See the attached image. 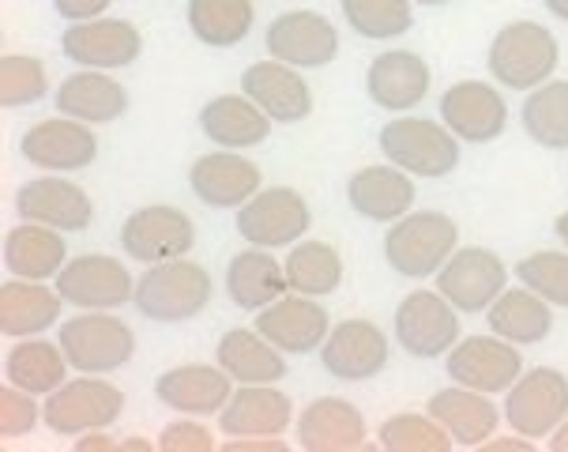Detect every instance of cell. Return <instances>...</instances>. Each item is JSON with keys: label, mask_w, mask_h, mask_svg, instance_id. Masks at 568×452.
I'll list each match as a JSON object with an SVG mask.
<instances>
[{"label": "cell", "mask_w": 568, "mask_h": 452, "mask_svg": "<svg viewBox=\"0 0 568 452\" xmlns=\"http://www.w3.org/2000/svg\"><path fill=\"white\" fill-rule=\"evenodd\" d=\"M486 64L500 88L535 91L546 80H554L557 64H561V46L550 27L535 23V19H516L494 34Z\"/></svg>", "instance_id": "cell-1"}, {"label": "cell", "mask_w": 568, "mask_h": 452, "mask_svg": "<svg viewBox=\"0 0 568 452\" xmlns=\"http://www.w3.org/2000/svg\"><path fill=\"white\" fill-rule=\"evenodd\" d=\"M211 302V275L204 264L196 261H162V264H148V272L136 279V294H132V305L148 317V321L159 324H181L192 321L207 310Z\"/></svg>", "instance_id": "cell-2"}, {"label": "cell", "mask_w": 568, "mask_h": 452, "mask_svg": "<svg viewBox=\"0 0 568 452\" xmlns=\"http://www.w3.org/2000/svg\"><path fill=\"white\" fill-rule=\"evenodd\" d=\"M459 249V227L445 211H407L384 234V261L403 279L437 275Z\"/></svg>", "instance_id": "cell-3"}, {"label": "cell", "mask_w": 568, "mask_h": 452, "mask_svg": "<svg viewBox=\"0 0 568 452\" xmlns=\"http://www.w3.org/2000/svg\"><path fill=\"white\" fill-rule=\"evenodd\" d=\"M381 151L410 178H448L459 167V137L445 121L396 118L381 129Z\"/></svg>", "instance_id": "cell-4"}, {"label": "cell", "mask_w": 568, "mask_h": 452, "mask_svg": "<svg viewBox=\"0 0 568 452\" xmlns=\"http://www.w3.org/2000/svg\"><path fill=\"white\" fill-rule=\"evenodd\" d=\"M57 343L75 373H113L136 354V332L121 317H110V310H83L80 317H69L57 332Z\"/></svg>", "instance_id": "cell-5"}, {"label": "cell", "mask_w": 568, "mask_h": 452, "mask_svg": "<svg viewBox=\"0 0 568 452\" xmlns=\"http://www.w3.org/2000/svg\"><path fill=\"white\" fill-rule=\"evenodd\" d=\"M124 411V392L118 384L102 381V373L64 381L50 392L42 408V422L61 438H80L87 430H110Z\"/></svg>", "instance_id": "cell-6"}, {"label": "cell", "mask_w": 568, "mask_h": 452, "mask_svg": "<svg viewBox=\"0 0 568 452\" xmlns=\"http://www.w3.org/2000/svg\"><path fill=\"white\" fill-rule=\"evenodd\" d=\"M310 227H313L310 200L286 185L260 189L253 200H245V204L237 208V234L256 249L297 245Z\"/></svg>", "instance_id": "cell-7"}, {"label": "cell", "mask_w": 568, "mask_h": 452, "mask_svg": "<svg viewBox=\"0 0 568 452\" xmlns=\"http://www.w3.org/2000/svg\"><path fill=\"white\" fill-rule=\"evenodd\" d=\"M568 419V378L554 365L519 373L505 396V422L524 438H550Z\"/></svg>", "instance_id": "cell-8"}, {"label": "cell", "mask_w": 568, "mask_h": 452, "mask_svg": "<svg viewBox=\"0 0 568 452\" xmlns=\"http://www.w3.org/2000/svg\"><path fill=\"white\" fill-rule=\"evenodd\" d=\"M392 324L410 359H440L459 343V310L440 291H410L396 305Z\"/></svg>", "instance_id": "cell-9"}, {"label": "cell", "mask_w": 568, "mask_h": 452, "mask_svg": "<svg viewBox=\"0 0 568 452\" xmlns=\"http://www.w3.org/2000/svg\"><path fill=\"white\" fill-rule=\"evenodd\" d=\"M196 245V223L173 204L136 208L121 223V249L140 264H162L189 257Z\"/></svg>", "instance_id": "cell-10"}, {"label": "cell", "mask_w": 568, "mask_h": 452, "mask_svg": "<svg viewBox=\"0 0 568 452\" xmlns=\"http://www.w3.org/2000/svg\"><path fill=\"white\" fill-rule=\"evenodd\" d=\"M445 370L448 378L464 389L486 392V396H497V392H508L524 373V354H519L516 343L500 340V335H467L456 348L445 354Z\"/></svg>", "instance_id": "cell-11"}, {"label": "cell", "mask_w": 568, "mask_h": 452, "mask_svg": "<svg viewBox=\"0 0 568 452\" xmlns=\"http://www.w3.org/2000/svg\"><path fill=\"white\" fill-rule=\"evenodd\" d=\"M53 287L75 310H121L136 294V279L124 268V261L105 253L69 257Z\"/></svg>", "instance_id": "cell-12"}, {"label": "cell", "mask_w": 568, "mask_h": 452, "mask_svg": "<svg viewBox=\"0 0 568 452\" xmlns=\"http://www.w3.org/2000/svg\"><path fill=\"white\" fill-rule=\"evenodd\" d=\"M508 287V268L483 245H464L448 257L437 272V291L456 305L459 313H486Z\"/></svg>", "instance_id": "cell-13"}, {"label": "cell", "mask_w": 568, "mask_h": 452, "mask_svg": "<svg viewBox=\"0 0 568 452\" xmlns=\"http://www.w3.org/2000/svg\"><path fill=\"white\" fill-rule=\"evenodd\" d=\"M264 46L267 57L294 64V69H324L339 57V31L327 16L294 8V12H283L267 23Z\"/></svg>", "instance_id": "cell-14"}, {"label": "cell", "mask_w": 568, "mask_h": 452, "mask_svg": "<svg viewBox=\"0 0 568 452\" xmlns=\"http://www.w3.org/2000/svg\"><path fill=\"white\" fill-rule=\"evenodd\" d=\"M19 155L42 174H75L99 159V137L91 132V124L61 113V118L31 124L19 137Z\"/></svg>", "instance_id": "cell-15"}, {"label": "cell", "mask_w": 568, "mask_h": 452, "mask_svg": "<svg viewBox=\"0 0 568 452\" xmlns=\"http://www.w3.org/2000/svg\"><path fill=\"white\" fill-rule=\"evenodd\" d=\"M61 53L80 69H129L143 53V34L132 19H83V23H69L61 34Z\"/></svg>", "instance_id": "cell-16"}, {"label": "cell", "mask_w": 568, "mask_h": 452, "mask_svg": "<svg viewBox=\"0 0 568 452\" xmlns=\"http://www.w3.org/2000/svg\"><path fill=\"white\" fill-rule=\"evenodd\" d=\"M16 215L23 219V223H42V227L64 230V234H80V230L91 227L94 204H91V197H87V189L72 185L69 178L42 174V178L27 181V185H19Z\"/></svg>", "instance_id": "cell-17"}, {"label": "cell", "mask_w": 568, "mask_h": 452, "mask_svg": "<svg viewBox=\"0 0 568 452\" xmlns=\"http://www.w3.org/2000/svg\"><path fill=\"white\" fill-rule=\"evenodd\" d=\"M388 335L365 317L335 324L321 343V365L335 381H369L388 365Z\"/></svg>", "instance_id": "cell-18"}, {"label": "cell", "mask_w": 568, "mask_h": 452, "mask_svg": "<svg viewBox=\"0 0 568 452\" xmlns=\"http://www.w3.org/2000/svg\"><path fill=\"white\" fill-rule=\"evenodd\" d=\"M440 121L459 137V143H489L505 132L508 102L494 83L464 80L440 94Z\"/></svg>", "instance_id": "cell-19"}, {"label": "cell", "mask_w": 568, "mask_h": 452, "mask_svg": "<svg viewBox=\"0 0 568 452\" xmlns=\"http://www.w3.org/2000/svg\"><path fill=\"white\" fill-rule=\"evenodd\" d=\"M256 332L267 335L283 354H310V351H321V343L327 340L332 317H327V310L316 298L286 291L278 302L260 310Z\"/></svg>", "instance_id": "cell-20"}, {"label": "cell", "mask_w": 568, "mask_h": 452, "mask_svg": "<svg viewBox=\"0 0 568 452\" xmlns=\"http://www.w3.org/2000/svg\"><path fill=\"white\" fill-rule=\"evenodd\" d=\"M242 94H248L260 110L278 124H297L313 113V88L294 64H283L275 57L248 64L242 72Z\"/></svg>", "instance_id": "cell-21"}, {"label": "cell", "mask_w": 568, "mask_h": 452, "mask_svg": "<svg viewBox=\"0 0 568 452\" xmlns=\"http://www.w3.org/2000/svg\"><path fill=\"white\" fill-rule=\"evenodd\" d=\"M155 396L162 408L178 411V415H219L226 400L234 396V378L223 365H173L155 381Z\"/></svg>", "instance_id": "cell-22"}, {"label": "cell", "mask_w": 568, "mask_h": 452, "mask_svg": "<svg viewBox=\"0 0 568 452\" xmlns=\"http://www.w3.org/2000/svg\"><path fill=\"white\" fill-rule=\"evenodd\" d=\"M429 64L426 57L410 50H384L373 57L369 72H365V94L373 106L388 113H407L414 106L426 102L429 94Z\"/></svg>", "instance_id": "cell-23"}, {"label": "cell", "mask_w": 568, "mask_h": 452, "mask_svg": "<svg viewBox=\"0 0 568 452\" xmlns=\"http://www.w3.org/2000/svg\"><path fill=\"white\" fill-rule=\"evenodd\" d=\"M260 167H253L248 159H242L237 151H211L200 155L189 170V189L200 204L207 208H242L245 200H253L260 192Z\"/></svg>", "instance_id": "cell-24"}, {"label": "cell", "mask_w": 568, "mask_h": 452, "mask_svg": "<svg viewBox=\"0 0 568 452\" xmlns=\"http://www.w3.org/2000/svg\"><path fill=\"white\" fill-rule=\"evenodd\" d=\"M365 415L343 396H321L297 415V445L305 452H358L369 449Z\"/></svg>", "instance_id": "cell-25"}, {"label": "cell", "mask_w": 568, "mask_h": 452, "mask_svg": "<svg viewBox=\"0 0 568 452\" xmlns=\"http://www.w3.org/2000/svg\"><path fill=\"white\" fill-rule=\"evenodd\" d=\"M294 422V403L275 384H242L219 411L226 438H278Z\"/></svg>", "instance_id": "cell-26"}, {"label": "cell", "mask_w": 568, "mask_h": 452, "mask_svg": "<svg viewBox=\"0 0 568 452\" xmlns=\"http://www.w3.org/2000/svg\"><path fill=\"white\" fill-rule=\"evenodd\" d=\"M426 411L448 430L459 449H483L500 426V411L494 408V400L456 381H452V389L433 392Z\"/></svg>", "instance_id": "cell-27"}, {"label": "cell", "mask_w": 568, "mask_h": 452, "mask_svg": "<svg viewBox=\"0 0 568 452\" xmlns=\"http://www.w3.org/2000/svg\"><path fill=\"white\" fill-rule=\"evenodd\" d=\"M64 298L57 287H42L38 279H8L0 287V332L4 340H31L61 321Z\"/></svg>", "instance_id": "cell-28"}, {"label": "cell", "mask_w": 568, "mask_h": 452, "mask_svg": "<svg viewBox=\"0 0 568 452\" xmlns=\"http://www.w3.org/2000/svg\"><path fill=\"white\" fill-rule=\"evenodd\" d=\"M414 181L399 167H362L346 181V204L369 223H396L414 208Z\"/></svg>", "instance_id": "cell-29"}, {"label": "cell", "mask_w": 568, "mask_h": 452, "mask_svg": "<svg viewBox=\"0 0 568 452\" xmlns=\"http://www.w3.org/2000/svg\"><path fill=\"white\" fill-rule=\"evenodd\" d=\"M53 102L57 113H64V118H75L83 124H110L129 110V91L99 69H80L57 88Z\"/></svg>", "instance_id": "cell-30"}, {"label": "cell", "mask_w": 568, "mask_h": 452, "mask_svg": "<svg viewBox=\"0 0 568 452\" xmlns=\"http://www.w3.org/2000/svg\"><path fill=\"white\" fill-rule=\"evenodd\" d=\"M200 129L219 148L245 151L272 137V118L248 94H219L200 110Z\"/></svg>", "instance_id": "cell-31"}, {"label": "cell", "mask_w": 568, "mask_h": 452, "mask_svg": "<svg viewBox=\"0 0 568 452\" xmlns=\"http://www.w3.org/2000/svg\"><path fill=\"white\" fill-rule=\"evenodd\" d=\"M486 324L500 340L516 343V348H531V343H542L554 332V305L524 283L505 287L497 302L486 310Z\"/></svg>", "instance_id": "cell-32"}, {"label": "cell", "mask_w": 568, "mask_h": 452, "mask_svg": "<svg viewBox=\"0 0 568 452\" xmlns=\"http://www.w3.org/2000/svg\"><path fill=\"white\" fill-rule=\"evenodd\" d=\"M69 264V242L64 230L42 227V223H23L12 227L4 234V268L16 279H57L61 268Z\"/></svg>", "instance_id": "cell-33"}, {"label": "cell", "mask_w": 568, "mask_h": 452, "mask_svg": "<svg viewBox=\"0 0 568 452\" xmlns=\"http://www.w3.org/2000/svg\"><path fill=\"white\" fill-rule=\"evenodd\" d=\"M291 283H286V268L275 261L267 249L248 245L245 253L230 257L226 264V294L237 310L245 313H260L267 310L272 302H278Z\"/></svg>", "instance_id": "cell-34"}, {"label": "cell", "mask_w": 568, "mask_h": 452, "mask_svg": "<svg viewBox=\"0 0 568 452\" xmlns=\"http://www.w3.org/2000/svg\"><path fill=\"white\" fill-rule=\"evenodd\" d=\"M215 362L234 384H278L286 378V354L256 329H230L215 343Z\"/></svg>", "instance_id": "cell-35"}, {"label": "cell", "mask_w": 568, "mask_h": 452, "mask_svg": "<svg viewBox=\"0 0 568 452\" xmlns=\"http://www.w3.org/2000/svg\"><path fill=\"white\" fill-rule=\"evenodd\" d=\"M189 31L211 50H234L253 34V0H189Z\"/></svg>", "instance_id": "cell-36"}, {"label": "cell", "mask_w": 568, "mask_h": 452, "mask_svg": "<svg viewBox=\"0 0 568 452\" xmlns=\"http://www.w3.org/2000/svg\"><path fill=\"white\" fill-rule=\"evenodd\" d=\"M69 359H64L61 343L45 340H19L4 359V381H12L16 389H27L34 396H50L69 381Z\"/></svg>", "instance_id": "cell-37"}, {"label": "cell", "mask_w": 568, "mask_h": 452, "mask_svg": "<svg viewBox=\"0 0 568 452\" xmlns=\"http://www.w3.org/2000/svg\"><path fill=\"white\" fill-rule=\"evenodd\" d=\"M519 124L538 148L565 151L568 148V80H546L542 88L527 94Z\"/></svg>", "instance_id": "cell-38"}, {"label": "cell", "mask_w": 568, "mask_h": 452, "mask_svg": "<svg viewBox=\"0 0 568 452\" xmlns=\"http://www.w3.org/2000/svg\"><path fill=\"white\" fill-rule=\"evenodd\" d=\"M286 283L297 294L324 298L332 291H339L343 283V257L335 245L327 242H297L286 257Z\"/></svg>", "instance_id": "cell-39"}, {"label": "cell", "mask_w": 568, "mask_h": 452, "mask_svg": "<svg viewBox=\"0 0 568 452\" xmlns=\"http://www.w3.org/2000/svg\"><path fill=\"white\" fill-rule=\"evenodd\" d=\"M414 0H339L343 19L369 42H396L414 27Z\"/></svg>", "instance_id": "cell-40"}, {"label": "cell", "mask_w": 568, "mask_h": 452, "mask_svg": "<svg viewBox=\"0 0 568 452\" xmlns=\"http://www.w3.org/2000/svg\"><path fill=\"white\" fill-rule=\"evenodd\" d=\"M377 445L384 452H448V449H456V441H452V434L429 415V411L426 415L403 411V415H392L381 422Z\"/></svg>", "instance_id": "cell-41"}, {"label": "cell", "mask_w": 568, "mask_h": 452, "mask_svg": "<svg viewBox=\"0 0 568 452\" xmlns=\"http://www.w3.org/2000/svg\"><path fill=\"white\" fill-rule=\"evenodd\" d=\"M50 91V76L38 57L27 53H4L0 57V106L4 110H23L45 99Z\"/></svg>", "instance_id": "cell-42"}, {"label": "cell", "mask_w": 568, "mask_h": 452, "mask_svg": "<svg viewBox=\"0 0 568 452\" xmlns=\"http://www.w3.org/2000/svg\"><path fill=\"white\" fill-rule=\"evenodd\" d=\"M516 279L524 287H531L535 294H542L546 302L557 310H568V253H531L516 264Z\"/></svg>", "instance_id": "cell-43"}, {"label": "cell", "mask_w": 568, "mask_h": 452, "mask_svg": "<svg viewBox=\"0 0 568 452\" xmlns=\"http://www.w3.org/2000/svg\"><path fill=\"white\" fill-rule=\"evenodd\" d=\"M38 419H42V408L34 403V392L4 381V389H0V438H27L38 426Z\"/></svg>", "instance_id": "cell-44"}, {"label": "cell", "mask_w": 568, "mask_h": 452, "mask_svg": "<svg viewBox=\"0 0 568 452\" xmlns=\"http://www.w3.org/2000/svg\"><path fill=\"white\" fill-rule=\"evenodd\" d=\"M155 445H159V452H211L215 449V438H211V430L200 426V422L181 419V422L162 426Z\"/></svg>", "instance_id": "cell-45"}, {"label": "cell", "mask_w": 568, "mask_h": 452, "mask_svg": "<svg viewBox=\"0 0 568 452\" xmlns=\"http://www.w3.org/2000/svg\"><path fill=\"white\" fill-rule=\"evenodd\" d=\"M110 4L113 0H53V12L61 19H69V23H83V19L105 16V8Z\"/></svg>", "instance_id": "cell-46"}, {"label": "cell", "mask_w": 568, "mask_h": 452, "mask_svg": "<svg viewBox=\"0 0 568 452\" xmlns=\"http://www.w3.org/2000/svg\"><path fill=\"white\" fill-rule=\"evenodd\" d=\"M291 445L283 441V434L278 438H230L223 441V452H286Z\"/></svg>", "instance_id": "cell-47"}, {"label": "cell", "mask_w": 568, "mask_h": 452, "mask_svg": "<svg viewBox=\"0 0 568 452\" xmlns=\"http://www.w3.org/2000/svg\"><path fill=\"white\" fill-rule=\"evenodd\" d=\"M483 452H535V438H524V434H516V438H489Z\"/></svg>", "instance_id": "cell-48"}, {"label": "cell", "mask_w": 568, "mask_h": 452, "mask_svg": "<svg viewBox=\"0 0 568 452\" xmlns=\"http://www.w3.org/2000/svg\"><path fill=\"white\" fill-rule=\"evenodd\" d=\"M110 449L118 445H113V438L105 430H87V434L75 438V452H110Z\"/></svg>", "instance_id": "cell-49"}, {"label": "cell", "mask_w": 568, "mask_h": 452, "mask_svg": "<svg viewBox=\"0 0 568 452\" xmlns=\"http://www.w3.org/2000/svg\"><path fill=\"white\" fill-rule=\"evenodd\" d=\"M546 449H550V452H568V419L550 434V441H546Z\"/></svg>", "instance_id": "cell-50"}, {"label": "cell", "mask_w": 568, "mask_h": 452, "mask_svg": "<svg viewBox=\"0 0 568 452\" xmlns=\"http://www.w3.org/2000/svg\"><path fill=\"white\" fill-rule=\"evenodd\" d=\"M118 449L121 452H151V449H159V445H151V441H143V438H129V441H121Z\"/></svg>", "instance_id": "cell-51"}, {"label": "cell", "mask_w": 568, "mask_h": 452, "mask_svg": "<svg viewBox=\"0 0 568 452\" xmlns=\"http://www.w3.org/2000/svg\"><path fill=\"white\" fill-rule=\"evenodd\" d=\"M542 4H546V12H550V16L565 19V23H568V0H542Z\"/></svg>", "instance_id": "cell-52"}, {"label": "cell", "mask_w": 568, "mask_h": 452, "mask_svg": "<svg viewBox=\"0 0 568 452\" xmlns=\"http://www.w3.org/2000/svg\"><path fill=\"white\" fill-rule=\"evenodd\" d=\"M554 230H557V238H561V245L568 249V211H561V215H557Z\"/></svg>", "instance_id": "cell-53"}, {"label": "cell", "mask_w": 568, "mask_h": 452, "mask_svg": "<svg viewBox=\"0 0 568 452\" xmlns=\"http://www.w3.org/2000/svg\"><path fill=\"white\" fill-rule=\"evenodd\" d=\"M414 4H426V8H440V4H456V0H414Z\"/></svg>", "instance_id": "cell-54"}]
</instances>
